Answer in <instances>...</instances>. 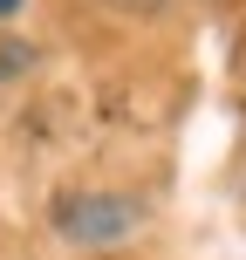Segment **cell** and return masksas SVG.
I'll list each match as a JSON object with an SVG mask.
<instances>
[{
  "mask_svg": "<svg viewBox=\"0 0 246 260\" xmlns=\"http://www.w3.org/2000/svg\"><path fill=\"white\" fill-rule=\"evenodd\" d=\"M14 7H21V0H0V21H7V14H14Z\"/></svg>",
  "mask_w": 246,
  "mask_h": 260,
  "instance_id": "obj_3",
  "label": "cell"
},
{
  "mask_svg": "<svg viewBox=\"0 0 246 260\" xmlns=\"http://www.w3.org/2000/svg\"><path fill=\"white\" fill-rule=\"evenodd\" d=\"M110 7H117V14H157L164 0H110Z\"/></svg>",
  "mask_w": 246,
  "mask_h": 260,
  "instance_id": "obj_2",
  "label": "cell"
},
{
  "mask_svg": "<svg viewBox=\"0 0 246 260\" xmlns=\"http://www.w3.org/2000/svg\"><path fill=\"white\" fill-rule=\"evenodd\" d=\"M55 226H62V240H76V247H117L144 226V199H123V192H68L62 206H55Z\"/></svg>",
  "mask_w": 246,
  "mask_h": 260,
  "instance_id": "obj_1",
  "label": "cell"
}]
</instances>
